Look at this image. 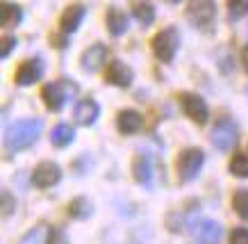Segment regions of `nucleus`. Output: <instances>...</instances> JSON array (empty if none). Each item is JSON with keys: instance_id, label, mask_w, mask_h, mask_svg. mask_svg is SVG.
Returning <instances> with one entry per match:
<instances>
[{"instance_id": "c756f323", "label": "nucleus", "mask_w": 248, "mask_h": 244, "mask_svg": "<svg viewBox=\"0 0 248 244\" xmlns=\"http://www.w3.org/2000/svg\"><path fill=\"white\" fill-rule=\"evenodd\" d=\"M241 64H244V69H246V73H248V46L241 50Z\"/></svg>"}, {"instance_id": "7ed1b4c3", "label": "nucleus", "mask_w": 248, "mask_h": 244, "mask_svg": "<svg viewBox=\"0 0 248 244\" xmlns=\"http://www.w3.org/2000/svg\"><path fill=\"white\" fill-rule=\"evenodd\" d=\"M205 164V153L201 148H185L175 160V169H178V178L180 183H191L196 176L201 174V169Z\"/></svg>"}, {"instance_id": "aec40b11", "label": "nucleus", "mask_w": 248, "mask_h": 244, "mask_svg": "<svg viewBox=\"0 0 248 244\" xmlns=\"http://www.w3.org/2000/svg\"><path fill=\"white\" fill-rule=\"evenodd\" d=\"M23 21V9L16 2H2V28H16Z\"/></svg>"}, {"instance_id": "393cba45", "label": "nucleus", "mask_w": 248, "mask_h": 244, "mask_svg": "<svg viewBox=\"0 0 248 244\" xmlns=\"http://www.w3.org/2000/svg\"><path fill=\"white\" fill-rule=\"evenodd\" d=\"M248 14V0H228V16L232 21H239Z\"/></svg>"}, {"instance_id": "0eeeda50", "label": "nucleus", "mask_w": 248, "mask_h": 244, "mask_svg": "<svg viewBox=\"0 0 248 244\" xmlns=\"http://www.w3.org/2000/svg\"><path fill=\"white\" fill-rule=\"evenodd\" d=\"M191 235L201 244H217L223 237V226L214 219H196L191 224Z\"/></svg>"}, {"instance_id": "20e7f679", "label": "nucleus", "mask_w": 248, "mask_h": 244, "mask_svg": "<svg viewBox=\"0 0 248 244\" xmlns=\"http://www.w3.org/2000/svg\"><path fill=\"white\" fill-rule=\"evenodd\" d=\"M185 16L194 28H207V25L214 23L217 5H214V0H189Z\"/></svg>"}, {"instance_id": "412c9836", "label": "nucleus", "mask_w": 248, "mask_h": 244, "mask_svg": "<svg viewBox=\"0 0 248 244\" xmlns=\"http://www.w3.org/2000/svg\"><path fill=\"white\" fill-rule=\"evenodd\" d=\"M132 12H135V18L141 25H151L153 21H155V7H153L151 0H139V2H135Z\"/></svg>"}, {"instance_id": "dca6fc26", "label": "nucleus", "mask_w": 248, "mask_h": 244, "mask_svg": "<svg viewBox=\"0 0 248 244\" xmlns=\"http://www.w3.org/2000/svg\"><path fill=\"white\" fill-rule=\"evenodd\" d=\"M105 25H107V30H109V34H112V37H121V34H125V32H128V28H130L128 16H125V12H121L119 7L107 9Z\"/></svg>"}, {"instance_id": "4be33fe9", "label": "nucleus", "mask_w": 248, "mask_h": 244, "mask_svg": "<svg viewBox=\"0 0 248 244\" xmlns=\"http://www.w3.org/2000/svg\"><path fill=\"white\" fill-rule=\"evenodd\" d=\"M68 214H71L73 219H87L91 214V203L82 196L73 198V201L68 203Z\"/></svg>"}, {"instance_id": "9b49d317", "label": "nucleus", "mask_w": 248, "mask_h": 244, "mask_svg": "<svg viewBox=\"0 0 248 244\" xmlns=\"http://www.w3.org/2000/svg\"><path fill=\"white\" fill-rule=\"evenodd\" d=\"M105 80H107L109 84H114V87H121V89H125V87H130V84H132V80H135V73H132V69H130L125 62L112 60L109 64H107Z\"/></svg>"}, {"instance_id": "9d476101", "label": "nucleus", "mask_w": 248, "mask_h": 244, "mask_svg": "<svg viewBox=\"0 0 248 244\" xmlns=\"http://www.w3.org/2000/svg\"><path fill=\"white\" fill-rule=\"evenodd\" d=\"M62 180V169L55 162H41L34 171H32V183L39 190H48Z\"/></svg>"}, {"instance_id": "5701e85b", "label": "nucleus", "mask_w": 248, "mask_h": 244, "mask_svg": "<svg viewBox=\"0 0 248 244\" xmlns=\"http://www.w3.org/2000/svg\"><path fill=\"white\" fill-rule=\"evenodd\" d=\"M232 208L241 219H248V190L246 187H241V190H237L232 194Z\"/></svg>"}, {"instance_id": "7c9ffc66", "label": "nucleus", "mask_w": 248, "mask_h": 244, "mask_svg": "<svg viewBox=\"0 0 248 244\" xmlns=\"http://www.w3.org/2000/svg\"><path fill=\"white\" fill-rule=\"evenodd\" d=\"M166 2H171V5H178V2H180V0H166Z\"/></svg>"}, {"instance_id": "1a4fd4ad", "label": "nucleus", "mask_w": 248, "mask_h": 244, "mask_svg": "<svg viewBox=\"0 0 248 244\" xmlns=\"http://www.w3.org/2000/svg\"><path fill=\"white\" fill-rule=\"evenodd\" d=\"M44 76V62L41 57H34V60H25L21 62V66L16 69V84H21V87H30V84L39 82Z\"/></svg>"}, {"instance_id": "c85d7f7f", "label": "nucleus", "mask_w": 248, "mask_h": 244, "mask_svg": "<svg viewBox=\"0 0 248 244\" xmlns=\"http://www.w3.org/2000/svg\"><path fill=\"white\" fill-rule=\"evenodd\" d=\"M2 203H5V210H2V212H5V217H7V214L12 212V198H9V194H7V192L2 194Z\"/></svg>"}, {"instance_id": "6e6552de", "label": "nucleus", "mask_w": 248, "mask_h": 244, "mask_svg": "<svg viewBox=\"0 0 248 244\" xmlns=\"http://www.w3.org/2000/svg\"><path fill=\"white\" fill-rule=\"evenodd\" d=\"M107 60H109V50H107L105 44H93V46H89L82 53L80 66H82L84 71H89V73H96V71H100L105 66Z\"/></svg>"}, {"instance_id": "4468645a", "label": "nucleus", "mask_w": 248, "mask_h": 244, "mask_svg": "<svg viewBox=\"0 0 248 244\" xmlns=\"http://www.w3.org/2000/svg\"><path fill=\"white\" fill-rule=\"evenodd\" d=\"M84 14H87V12H84V5H68L60 16V30L64 32V34H73V32L82 25Z\"/></svg>"}, {"instance_id": "2eb2a0df", "label": "nucleus", "mask_w": 248, "mask_h": 244, "mask_svg": "<svg viewBox=\"0 0 248 244\" xmlns=\"http://www.w3.org/2000/svg\"><path fill=\"white\" fill-rule=\"evenodd\" d=\"M116 128L123 135H135L143 128V116L135 110H121L119 116H116Z\"/></svg>"}, {"instance_id": "a878e982", "label": "nucleus", "mask_w": 248, "mask_h": 244, "mask_svg": "<svg viewBox=\"0 0 248 244\" xmlns=\"http://www.w3.org/2000/svg\"><path fill=\"white\" fill-rule=\"evenodd\" d=\"M14 48H16V39L9 37V34H5V37H2V48H0V57H2V60H7L9 53H12Z\"/></svg>"}, {"instance_id": "423d86ee", "label": "nucleus", "mask_w": 248, "mask_h": 244, "mask_svg": "<svg viewBox=\"0 0 248 244\" xmlns=\"http://www.w3.org/2000/svg\"><path fill=\"white\" fill-rule=\"evenodd\" d=\"M178 100H180V107L182 112L191 119L194 123H198V126H205V123L210 121V107H207V103H205L198 94H191V92H182L180 96H178Z\"/></svg>"}, {"instance_id": "bb28decb", "label": "nucleus", "mask_w": 248, "mask_h": 244, "mask_svg": "<svg viewBox=\"0 0 248 244\" xmlns=\"http://www.w3.org/2000/svg\"><path fill=\"white\" fill-rule=\"evenodd\" d=\"M230 244H248V228H234L230 233Z\"/></svg>"}, {"instance_id": "f3484780", "label": "nucleus", "mask_w": 248, "mask_h": 244, "mask_svg": "<svg viewBox=\"0 0 248 244\" xmlns=\"http://www.w3.org/2000/svg\"><path fill=\"white\" fill-rule=\"evenodd\" d=\"M132 176H135L137 183L141 185H151V176H153V162L148 155L139 153L132 162Z\"/></svg>"}, {"instance_id": "b1692460", "label": "nucleus", "mask_w": 248, "mask_h": 244, "mask_svg": "<svg viewBox=\"0 0 248 244\" xmlns=\"http://www.w3.org/2000/svg\"><path fill=\"white\" fill-rule=\"evenodd\" d=\"M230 174L237 178H248V155L246 153H234L230 160Z\"/></svg>"}, {"instance_id": "6ab92c4d", "label": "nucleus", "mask_w": 248, "mask_h": 244, "mask_svg": "<svg viewBox=\"0 0 248 244\" xmlns=\"http://www.w3.org/2000/svg\"><path fill=\"white\" fill-rule=\"evenodd\" d=\"M50 226H46V224H39V226H34L32 230H28L25 235L21 237V242L18 244H48V240H50Z\"/></svg>"}, {"instance_id": "f257e3e1", "label": "nucleus", "mask_w": 248, "mask_h": 244, "mask_svg": "<svg viewBox=\"0 0 248 244\" xmlns=\"http://www.w3.org/2000/svg\"><path fill=\"white\" fill-rule=\"evenodd\" d=\"M41 135V121L39 119H23L12 123L5 130V148L9 153H21L30 148Z\"/></svg>"}, {"instance_id": "cd10ccee", "label": "nucleus", "mask_w": 248, "mask_h": 244, "mask_svg": "<svg viewBox=\"0 0 248 244\" xmlns=\"http://www.w3.org/2000/svg\"><path fill=\"white\" fill-rule=\"evenodd\" d=\"M48 244H68L66 235H64V230H50V240H48Z\"/></svg>"}, {"instance_id": "f03ea898", "label": "nucleus", "mask_w": 248, "mask_h": 244, "mask_svg": "<svg viewBox=\"0 0 248 244\" xmlns=\"http://www.w3.org/2000/svg\"><path fill=\"white\" fill-rule=\"evenodd\" d=\"M153 53L157 57L159 62H173L175 60V55H178V48H180V32L178 28H164V30H159L155 37H153Z\"/></svg>"}, {"instance_id": "a211bd4d", "label": "nucleus", "mask_w": 248, "mask_h": 244, "mask_svg": "<svg viewBox=\"0 0 248 244\" xmlns=\"http://www.w3.org/2000/svg\"><path fill=\"white\" fill-rule=\"evenodd\" d=\"M76 139V130L71 128L68 123H60V126H55L53 128V135H50V142H53V146H57V148H64V146H68L71 142Z\"/></svg>"}, {"instance_id": "39448f33", "label": "nucleus", "mask_w": 248, "mask_h": 244, "mask_svg": "<svg viewBox=\"0 0 248 244\" xmlns=\"http://www.w3.org/2000/svg\"><path fill=\"white\" fill-rule=\"evenodd\" d=\"M237 139H239V135H237V126H234L232 119H228V116L218 119L214 130H212V137H210L212 146L218 148V151L228 153L237 146Z\"/></svg>"}, {"instance_id": "ddd939ff", "label": "nucleus", "mask_w": 248, "mask_h": 244, "mask_svg": "<svg viewBox=\"0 0 248 244\" xmlns=\"http://www.w3.org/2000/svg\"><path fill=\"white\" fill-rule=\"evenodd\" d=\"M100 116V107L93 98H82L73 107V121L78 126H93Z\"/></svg>"}, {"instance_id": "f8f14e48", "label": "nucleus", "mask_w": 248, "mask_h": 244, "mask_svg": "<svg viewBox=\"0 0 248 244\" xmlns=\"http://www.w3.org/2000/svg\"><path fill=\"white\" fill-rule=\"evenodd\" d=\"M41 98H44V105L48 110H53V112H60L64 103L68 98V87L64 82H50L46 84L44 89H41Z\"/></svg>"}]
</instances>
